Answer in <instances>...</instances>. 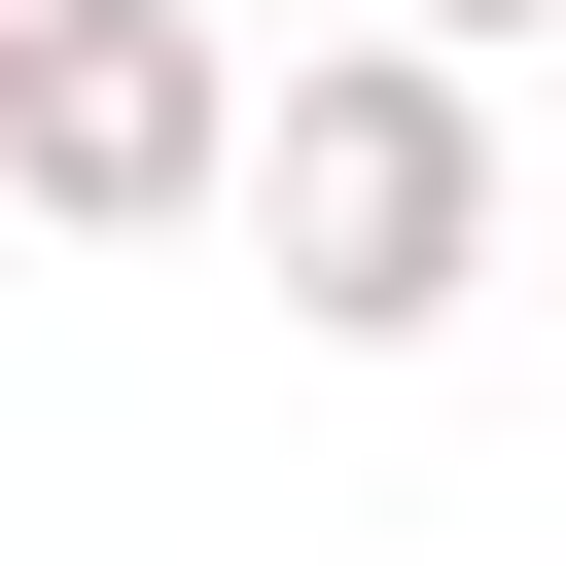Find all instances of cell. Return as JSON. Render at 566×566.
Listing matches in <instances>:
<instances>
[{
    "label": "cell",
    "instance_id": "6da1fadb",
    "mask_svg": "<svg viewBox=\"0 0 566 566\" xmlns=\"http://www.w3.org/2000/svg\"><path fill=\"white\" fill-rule=\"evenodd\" d=\"M212 212L283 248L318 354H424V318L495 283V106H460V35H318V71L212 142Z\"/></svg>",
    "mask_w": 566,
    "mask_h": 566
},
{
    "label": "cell",
    "instance_id": "3957f363",
    "mask_svg": "<svg viewBox=\"0 0 566 566\" xmlns=\"http://www.w3.org/2000/svg\"><path fill=\"white\" fill-rule=\"evenodd\" d=\"M389 35H460V71H495V35H566V0H389Z\"/></svg>",
    "mask_w": 566,
    "mask_h": 566
},
{
    "label": "cell",
    "instance_id": "7a4b0ae2",
    "mask_svg": "<svg viewBox=\"0 0 566 566\" xmlns=\"http://www.w3.org/2000/svg\"><path fill=\"white\" fill-rule=\"evenodd\" d=\"M248 142V35L212 0H0V212L35 248H177Z\"/></svg>",
    "mask_w": 566,
    "mask_h": 566
}]
</instances>
